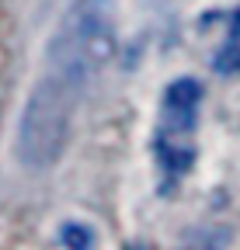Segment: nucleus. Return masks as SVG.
Listing matches in <instances>:
<instances>
[{"instance_id": "f257e3e1", "label": "nucleus", "mask_w": 240, "mask_h": 250, "mask_svg": "<svg viewBox=\"0 0 240 250\" xmlns=\"http://www.w3.org/2000/svg\"><path fill=\"white\" fill-rule=\"evenodd\" d=\"M52 70L84 87L115 56V4L111 0H70L45 49Z\"/></svg>"}, {"instance_id": "f03ea898", "label": "nucleus", "mask_w": 240, "mask_h": 250, "mask_svg": "<svg viewBox=\"0 0 240 250\" xmlns=\"http://www.w3.org/2000/svg\"><path fill=\"white\" fill-rule=\"evenodd\" d=\"M77 83H70L66 77H59L56 70H49L24 101L18 132H14V146H18V160L32 170H45L52 167L66 149L70 139V122H73V108H77Z\"/></svg>"}, {"instance_id": "7ed1b4c3", "label": "nucleus", "mask_w": 240, "mask_h": 250, "mask_svg": "<svg viewBox=\"0 0 240 250\" xmlns=\"http://www.w3.org/2000/svg\"><path fill=\"white\" fill-rule=\"evenodd\" d=\"M202 101V83L192 77L174 80L164 94V122L171 132H188L195 125V108Z\"/></svg>"}, {"instance_id": "20e7f679", "label": "nucleus", "mask_w": 240, "mask_h": 250, "mask_svg": "<svg viewBox=\"0 0 240 250\" xmlns=\"http://www.w3.org/2000/svg\"><path fill=\"white\" fill-rule=\"evenodd\" d=\"M160 164L171 170V174H185L192 164H195V149H188V146H171V143H164L160 146Z\"/></svg>"}, {"instance_id": "39448f33", "label": "nucleus", "mask_w": 240, "mask_h": 250, "mask_svg": "<svg viewBox=\"0 0 240 250\" xmlns=\"http://www.w3.org/2000/svg\"><path fill=\"white\" fill-rule=\"evenodd\" d=\"M59 240H63L66 250H94V233L87 226H80V223H66Z\"/></svg>"}, {"instance_id": "423d86ee", "label": "nucleus", "mask_w": 240, "mask_h": 250, "mask_svg": "<svg viewBox=\"0 0 240 250\" xmlns=\"http://www.w3.org/2000/svg\"><path fill=\"white\" fill-rule=\"evenodd\" d=\"M233 24H237V28H240V7H237V14H233Z\"/></svg>"}, {"instance_id": "0eeeda50", "label": "nucleus", "mask_w": 240, "mask_h": 250, "mask_svg": "<svg viewBox=\"0 0 240 250\" xmlns=\"http://www.w3.org/2000/svg\"><path fill=\"white\" fill-rule=\"evenodd\" d=\"M129 250H146V247H129Z\"/></svg>"}, {"instance_id": "6e6552de", "label": "nucleus", "mask_w": 240, "mask_h": 250, "mask_svg": "<svg viewBox=\"0 0 240 250\" xmlns=\"http://www.w3.org/2000/svg\"><path fill=\"white\" fill-rule=\"evenodd\" d=\"M237 62H240V59H237Z\"/></svg>"}]
</instances>
